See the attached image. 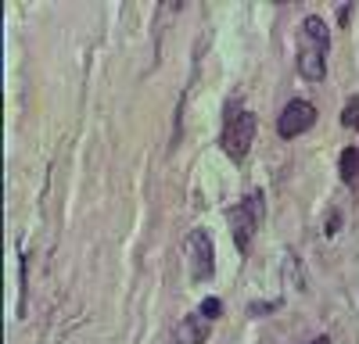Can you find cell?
I'll return each instance as SVG.
<instances>
[{
    "label": "cell",
    "instance_id": "3957f363",
    "mask_svg": "<svg viewBox=\"0 0 359 344\" xmlns=\"http://www.w3.org/2000/svg\"><path fill=\"white\" fill-rule=\"evenodd\" d=\"M187 266H191V280H194V284H201V280L212 276L216 251H212V241H208L205 230H191V233H187Z\"/></svg>",
    "mask_w": 359,
    "mask_h": 344
},
{
    "label": "cell",
    "instance_id": "52a82bcc",
    "mask_svg": "<svg viewBox=\"0 0 359 344\" xmlns=\"http://www.w3.org/2000/svg\"><path fill=\"white\" fill-rule=\"evenodd\" d=\"M342 180L349 187H359V150L356 147H349L342 155Z\"/></svg>",
    "mask_w": 359,
    "mask_h": 344
},
{
    "label": "cell",
    "instance_id": "277c9868",
    "mask_svg": "<svg viewBox=\"0 0 359 344\" xmlns=\"http://www.w3.org/2000/svg\"><path fill=\"white\" fill-rule=\"evenodd\" d=\"M312 122H316V108H312L309 101H291V104L284 108V115L277 119V133H281L284 140L302 137Z\"/></svg>",
    "mask_w": 359,
    "mask_h": 344
},
{
    "label": "cell",
    "instance_id": "30bf717a",
    "mask_svg": "<svg viewBox=\"0 0 359 344\" xmlns=\"http://www.w3.org/2000/svg\"><path fill=\"white\" fill-rule=\"evenodd\" d=\"M201 316H205V319H219V316H223V301H219V298H205V301H201Z\"/></svg>",
    "mask_w": 359,
    "mask_h": 344
},
{
    "label": "cell",
    "instance_id": "7a4b0ae2",
    "mask_svg": "<svg viewBox=\"0 0 359 344\" xmlns=\"http://www.w3.org/2000/svg\"><path fill=\"white\" fill-rule=\"evenodd\" d=\"M251 140H256V115H248V112L230 115V122L223 129V150L226 155L234 162H241L251 150Z\"/></svg>",
    "mask_w": 359,
    "mask_h": 344
},
{
    "label": "cell",
    "instance_id": "8992f818",
    "mask_svg": "<svg viewBox=\"0 0 359 344\" xmlns=\"http://www.w3.org/2000/svg\"><path fill=\"white\" fill-rule=\"evenodd\" d=\"M208 334V319L205 316H187L176 327V344H201Z\"/></svg>",
    "mask_w": 359,
    "mask_h": 344
},
{
    "label": "cell",
    "instance_id": "5b68a950",
    "mask_svg": "<svg viewBox=\"0 0 359 344\" xmlns=\"http://www.w3.org/2000/svg\"><path fill=\"white\" fill-rule=\"evenodd\" d=\"M327 54V43H320V40H312V36H302V47H299V72L306 76V79H324V58Z\"/></svg>",
    "mask_w": 359,
    "mask_h": 344
},
{
    "label": "cell",
    "instance_id": "7c38bea8",
    "mask_svg": "<svg viewBox=\"0 0 359 344\" xmlns=\"http://www.w3.org/2000/svg\"><path fill=\"white\" fill-rule=\"evenodd\" d=\"M312 344H331V337H316Z\"/></svg>",
    "mask_w": 359,
    "mask_h": 344
},
{
    "label": "cell",
    "instance_id": "6da1fadb",
    "mask_svg": "<svg viewBox=\"0 0 359 344\" xmlns=\"http://www.w3.org/2000/svg\"><path fill=\"white\" fill-rule=\"evenodd\" d=\"M259 219H262V194H251L244 205H234V208L226 212V223H230V233H234L237 251L251 248V237H256Z\"/></svg>",
    "mask_w": 359,
    "mask_h": 344
},
{
    "label": "cell",
    "instance_id": "9c48e42d",
    "mask_svg": "<svg viewBox=\"0 0 359 344\" xmlns=\"http://www.w3.org/2000/svg\"><path fill=\"white\" fill-rule=\"evenodd\" d=\"M342 126H345V129H359V97H349V101H345Z\"/></svg>",
    "mask_w": 359,
    "mask_h": 344
},
{
    "label": "cell",
    "instance_id": "8fae6325",
    "mask_svg": "<svg viewBox=\"0 0 359 344\" xmlns=\"http://www.w3.org/2000/svg\"><path fill=\"white\" fill-rule=\"evenodd\" d=\"M337 223H342V215L331 212V215H327V237H334V233H337Z\"/></svg>",
    "mask_w": 359,
    "mask_h": 344
},
{
    "label": "cell",
    "instance_id": "ba28073f",
    "mask_svg": "<svg viewBox=\"0 0 359 344\" xmlns=\"http://www.w3.org/2000/svg\"><path fill=\"white\" fill-rule=\"evenodd\" d=\"M302 36H312V40H320V43H327V47H331V29H327V22L316 18V15H309L302 22Z\"/></svg>",
    "mask_w": 359,
    "mask_h": 344
}]
</instances>
